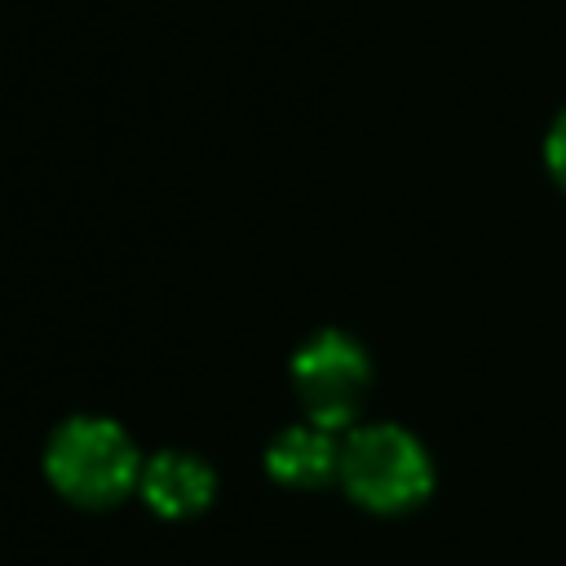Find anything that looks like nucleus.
I'll return each mask as SVG.
<instances>
[{
  "instance_id": "3",
  "label": "nucleus",
  "mask_w": 566,
  "mask_h": 566,
  "mask_svg": "<svg viewBox=\"0 0 566 566\" xmlns=\"http://www.w3.org/2000/svg\"><path fill=\"white\" fill-rule=\"evenodd\" d=\"M292 385L305 407V420L323 429H345L358 420L371 389L367 349L349 332L323 327L292 354Z\"/></svg>"
},
{
  "instance_id": "1",
  "label": "nucleus",
  "mask_w": 566,
  "mask_h": 566,
  "mask_svg": "<svg viewBox=\"0 0 566 566\" xmlns=\"http://www.w3.org/2000/svg\"><path fill=\"white\" fill-rule=\"evenodd\" d=\"M44 473L71 504L106 509L142 482V455L124 424L106 416H71L44 447Z\"/></svg>"
},
{
  "instance_id": "2",
  "label": "nucleus",
  "mask_w": 566,
  "mask_h": 566,
  "mask_svg": "<svg viewBox=\"0 0 566 566\" xmlns=\"http://www.w3.org/2000/svg\"><path fill=\"white\" fill-rule=\"evenodd\" d=\"M336 478L345 495L371 513L416 509L433 486L429 451L402 424H358L340 438Z\"/></svg>"
},
{
  "instance_id": "6",
  "label": "nucleus",
  "mask_w": 566,
  "mask_h": 566,
  "mask_svg": "<svg viewBox=\"0 0 566 566\" xmlns=\"http://www.w3.org/2000/svg\"><path fill=\"white\" fill-rule=\"evenodd\" d=\"M544 159H548V172H553V181L566 190V111L553 119V128H548V142H544Z\"/></svg>"
},
{
  "instance_id": "5",
  "label": "nucleus",
  "mask_w": 566,
  "mask_h": 566,
  "mask_svg": "<svg viewBox=\"0 0 566 566\" xmlns=\"http://www.w3.org/2000/svg\"><path fill=\"white\" fill-rule=\"evenodd\" d=\"M336 460H340V438L336 429H323L314 420L305 424H287L270 451H265V469L283 482V486H323L327 478H336Z\"/></svg>"
},
{
  "instance_id": "4",
  "label": "nucleus",
  "mask_w": 566,
  "mask_h": 566,
  "mask_svg": "<svg viewBox=\"0 0 566 566\" xmlns=\"http://www.w3.org/2000/svg\"><path fill=\"white\" fill-rule=\"evenodd\" d=\"M142 495L155 513L164 517H190L199 509H208V500L217 495V478L208 469V460H199L195 451H159L142 464Z\"/></svg>"
}]
</instances>
